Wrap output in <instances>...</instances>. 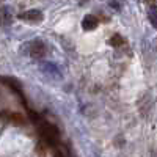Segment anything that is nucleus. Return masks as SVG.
Instances as JSON below:
<instances>
[{
  "label": "nucleus",
  "mask_w": 157,
  "mask_h": 157,
  "mask_svg": "<svg viewBox=\"0 0 157 157\" xmlns=\"http://www.w3.org/2000/svg\"><path fill=\"white\" fill-rule=\"evenodd\" d=\"M38 130H39V134H41V137L44 138V141L47 143V145L50 146H54L58 143L60 140V132H58V129L54 126V124H50L44 120H39L38 123Z\"/></svg>",
  "instance_id": "nucleus-1"
},
{
  "label": "nucleus",
  "mask_w": 157,
  "mask_h": 157,
  "mask_svg": "<svg viewBox=\"0 0 157 157\" xmlns=\"http://www.w3.org/2000/svg\"><path fill=\"white\" fill-rule=\"evenodd\" d=\"M29 54L33 58H41L46 55V46L41 41H32L29 44Z\"/></svg>",
  "instance_id": "nucleus-2"
},
{
  "label": "nucleus",
  "mask_w": 157,
  "mask_h": 157,
  "mask_svg": "<svg viewBox=\"0 0 157 157\" xmlns=\"http://www.w3.org/2000/svg\"><path fill=\"white\" fill-rule=\"evenodd\" d=\"M19 19L27 21V22H39V21H43V14L38 10H29V11L22 13V14H19Z\"/></svg>",
  "instance_id": "nucleus-3"
},
{
  "label": "nucleus",
  "mask_w": 157,
  "mask_h": 157,
  "mask_svg": "<svg viewBox=\"0 0 157 157\" xmlns=\"http://www.w3.org/2000/svg\"><path fill=\"white\" fill-rule=\"evenodd\" d=\"M82 25H83L85 30H94V29L98 27V19H96L94 16H86V17L83 19Z\"/></svg>",
  "instance_id": "nucleus-4"
},
{
  "label": "nucleus",
  "mask_w": 157,
  "mask_h": 157,
  "mask_svg": "<svg viewBox=\"0 0 157 157\" xmlns=\"http://www.w3.org/2000/svg\"><path fill=\"white\" fill-rule=\"evenodd\" d=\"M6 120L14 123V124H24V118L21 113H11V112H6Z\"/></svg>",
  "instance_id": "nucleus-5"
},
{
  "label": "nucleus",
  "mask_w": 157,
  "mask_h": 157,
  "mask_svg": "<svg viewBox=\"0 0 157 157\" xmlns=\"http://www.w3.org/2000/svg\"><path fill=\"white\" fill-rule=\"evenodd\" d=\"M110 44L112 46H121V44H124V39H121L120 35H113L110 39Z\"/></svg>",
  "instance_id": "nucleus-6"
},
{
  "label": "nucleus",
  "mask_w": 157,
  "mask_h": 157,
  "mask_svg": "<svg viewBox=\"0 0 157 157\" xmlns=\"http://www.w3.org/2000/svg\"><path fill=\"white\" fill-rule=\"evenodd\" d=\"M8 8H2L0 10V24H6L8 22Z\"/></svg>",
  "instance_id": "nucleus-7"
},
{
  "label": "nucleus",
  "mask_w": 157,
  "mask_h": 157,
  "mask_svg": "<svg viewBox=\"0 0 157 157\" xmlns=\"http://www.w3.org/2000/svg\"><path fill=\"white\" fill-rule=\"evenodd\" d=\"M54 157H64V155H63V152L60 149H55L54 151Z\"/></svg>",
  "instance_id": "nucleus-8"
}]
</instances>
